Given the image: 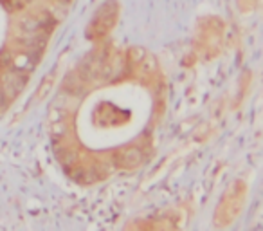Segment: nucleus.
<instances>
[{
	"label": "nucleus",
	"instance_id": "nucleus-3",
	"mask_svg": "<svg viewBox=\"0 0 263 231\" xmlns=\"http://www.w3.org/2000/svg\"><path fill=\"white\" fill-rule=\"evenodd\" d=\"M143 161V152L139 148H124L117 154V165L121 168H134Z\"/></svg>",
	"mask_w": 263,
	"mask_h": 231
},
{
	"label": "nucleus",
	"instance_id": "nucleus-1",
	"mask_svg": "<svg viewBox=\"0 0 263 231\" xmlns=\"http://www.w3.org/2000/svg\"><path fill=\"white\" fill-rule=\"evenodd\" d=\"M243 199H245V184L238 181L225 191L224 199H222L218 209H216V226L231 224L236 218V215L240 213Z\"/></svg>",
	"mask_w": 263,
	"mask_h": 231
},
{
	"label": "nucleus",
	"instance_id": "nucleus-2",
	"mask_svg": "<svg viewBox=\"0 0 263 231\" xmlns=\"http://www.w3.org/2000/svg\"><path fill=\"white\" fill-rule=\"evenodd\" d=\"M117 15H119V6L115 2H106L105 6H101V9L96 13L90 26H88V38L101 40L115 26Z\"/></svg>",
	"mask_w": 263,
	"mask_h": 231
}]
</instances>
